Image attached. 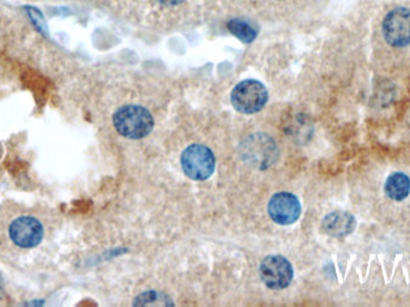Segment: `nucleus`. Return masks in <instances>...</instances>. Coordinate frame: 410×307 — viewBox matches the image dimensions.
Returning a JSON list of instances; mask_svg holds the SVG:
<instances>
[{"label": "nucleus", "mask_w": 410, "mask_h": 307, "mask_svg": "<svg viewBox=\"0 0 410 307\" xmlns=\"http://www.w3.org/2000/svg\"><path fill=\"white\" fill-rule=\"evenodd\" d=\"M47 236L45 218L37 210L19 204L0 208V251L23 254L42 244Z\"/></svg>", "instance_id": "nucleus-1"}, {"label": "nucleus", "mask_w": 410, "mask_h": 307, "mask_svg": "<svg viewBox=\"0 0 410 307\" xmlns=\"http://www.w3.org/2000/svg\"><path fill=\"white\" fill-rule=\"evenodd\" d=\"M113 124L123 137L141 139L152 132L154 118L147 108L137 105H126L114 113Z\"/></svg>", "instance_id": "nucleus-2"}, {"label": "nucleus", "mask_w": 410, "mask_h": 307, "mask_svg": "<svg viewBox=\"0 0 410 307\" xmlns=\"http://www.w3.org/2000/svg\"><path fill=\"white\" fill-rule=\"evenodd\" d=\"M268 98L265 85L256 80H242L232 91L233 107L242 114H253L262 111Z\"/></svg>", "instance_id": "nucleus-3"}, {"label": "nucleus", "mask_w": 410, "mask_h": 307, "mask_svg": "<svg viewBox=\"0 0 410 307\" xmlns=\"http://www.w3.org/2000/svg\"><path fill=\"white\" fill-rule=\"evenodd\" d=\"M216 160L209 148L203 144H191L181 155L184 173L192 180H205L214 173Z\"/></svg>", "instance_id": "nucleus-4"}, {"label": "nucleus", "mask_w": 410, "mask_h": 307, "mask_svg": "<svg viewBox=\"0 0 410 307\" xmlns=\"http://www.w3.org/2000/svg\"><path fill=\"white\" fill-rule=\"evenodd\" d=\"M384 39L391 47L402 49L410 45V9L391 10L382 23Z\"/></svg>", "instance_id": "nucleus-5"}, {"label": "nucleus", "mask_w": 410, "mask_h": 307, "mask_svg": "<svg viewBox=\"0 0 410 307\" xmlns=\"http://www.w3.org/2000/svg\"><path fill=\"white\" fill-rule=\"evenodd\" d=\"M260 277L270 290H285L292 283L294 272L288 259L282 256H268L259 267Z\"/></svg>", "instance_id": "nucleus-6"}, {"label": "nucleus", "mask_w": 410, "mask_h": 307, "mask_svg": "<svg viewBox=\"0 0 410 307\" xmlns=\"http://www.w3.org/2000/svg\"><path fill=\"white\" fill-rule=\"evenodd\" d=\"M269 215L274 222L288 226L296 222L301 215L299 200L289 192H278L269 202Z\"/></svg>", "instance_id": "nucleus-7"}, {"label": "nucleus", "mask_w": 410, "mask_h": 307, "mask_svg": "<svg viewBox=\"0 0 410 307\" xmlns=\"http://www.w3.org/2000/svg\"><path fill=\"white\" fill-rule=\"evenodd\" d=\"M321 227L329 236L344 238L354 231L357 227V220L347 211H334L326 215L321 223Z\"/></svg>", "instance_id": "nucleus-8"}, {"label": "nucleus", "mask_w": 410, "mask_h": 307, "mask_svg": "<svg viewBox=\"0 0 410 307\" xmlns=\"http://www.w3.org/2000/svg\"><path fill=\"white\" fill-rule=\"evenodd\" d=\"M385 195L390 200L401 202L406 200L410 193V178L403 172L390 174L384 186Z\"/></svg>", "instance_id": "nucleus-9"}, {"label": "nucleus", "mask_w": 410, "mask_h": 307, "mask_svg": "<svg viewBox=\"0 0 410 307\" xmlns=\"http://www.w3.org/2000/svg\"><path fill=\"white\" fill-rule=\"evenodd\" d=\"M267 139H268L267 136H254L252 137V142L245 144L247 148V150L245 152L246 155L250 156L251 162H253L252 165H258L259 168H265V167L270 166L268 161L265 160V157L260 154L263 148L274 142L271 139H269L268 142H265Z\"/></svg>", "instance_id": "nucleus-10"}, {"label": "nucleus", "mask_w": 410, "mask_h": 307, "mask_svg": "<svg viewBox=\"0 0 410 307\" xmlns=\"http://www.w3.org/2000/svg\"><path fill=\"white\" fill-rule=\"evenodd\" d=\"M227 28L233 35L237 36L239 40L245 42V44H251L257 37V30L251 26L250 23L239 19V18L231 19L227 23Z\"/></svg>", "instance_id": "nucleus-11"}, {"label": "nucleus", "mask_w": 410, "mask_h": 307, "mask_svg": "<svg viewBox=\"0 0 410 307\" xmlns=\"http://www.w3.org/2000/svg\"><path fill=\"white\" fill-rule=\"evenodd\" d=\"M134 306H172L173 301L170 300V297L161 292H145V293L139 295L134 303Z\"/></svg>", "instance_id": "nucleus-12"}, {"label": "nucleus", "mask_w": 410, "mask_h": 307, "mask_svg": "<svg viewBox=\"0 0 410 307\" xmlns=\"http://www.w3.org/2000/svg\"><path fill=\"white\" fill-rule=\"evenodd\" d=\"M157 3L165 6H177V5L183 4L185 0H157Z\"/></svg>", "instance_id": "nucleus-13"}]
</instances>
